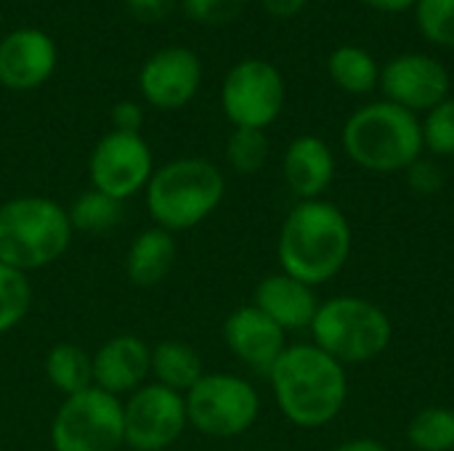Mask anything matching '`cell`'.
<instances>
[{
  "label": "cell",
  "mask_w": 454,
  "mask_h": 451,
  "mask_svg": "<svg viewBox=\"0 0 454 451\" xmlns=\"http://www.w3.org/2000/svg\"><path fill=\"white\" fill-rule=\"evenodd\" d=\"M223 340L239 362L266 375L287 348L285 330L255 306H242L229 314L223 322Z\"/></svg>",
  "instance_id": "obj_15"
},
{
  "label": "cell",
  "mask_w": 454,
  "mask_h": 451,
  "mask_svg": "<svg viewBox=\"0 0 454 451\" xmlns=\"http://www.w3.org/2000/svg\"><path fill=\"white\" fill-rule=\"evenodd\" d=\"M186 420L194 431L213 439L247 433L261 415L258 391L237 375H202L184 396Z\"/></svg>",
  "instance_id": "obj_7"
},
{
  "label": "cell",
  "mask_w": 454,
  "mask_h": 451,
  "mask_svg": "<svg viewBox=\"0 0 454 451\" xmlns=\"http://www.w3.org/2000/svg\"><path fill=\"white\" fill-rule=\"evenodd\" d=\"M333 451H391L383 441H375V439H354V441H346L340 444L338 449Z\"/></svg>",
  "instance_id": "obj_35"
},
{
  "label": "cell",
  "mask_w": 454,
  "mask_h": 451,
  "mask_svg": "<svg viewBox=\"0 0 454 451\" xmlns=\"http://www.w3.org/2000/svg\"><path fill=\"white\" fill-rule=\"evenodd\" d=\"M245 5L247 0H181L184 13L207 27H221L234 21L245 11Z\"/></svg>",
  "instance_id": "obj_29"
},
{
  "label": "cell",
  "mask_w": 454,
  "mask_h": 451,
  "mask_svg": "<svg viewBox=\"0 0 454 451\" xmlns=\"http://www.w3.org/2000/svg\"><path fill=\"white\" fill-rule=\"evenodd\" d=\"M69 242V213L59 202L27 194L0 205V263L27 274L56 263Z\"/></svg>",
  "instance_id": "obj_5"
},
{
  "label": "cell",
  "mask_w": 454,
  "mask_h": 451,
  "mask_svg": "<svg viewBox=\"0 0 454 451\" xmlns=\"http://www.w3.org/2000/svg\"><path fill=\"white\" fill-rule=\"evenodd\" d=\"M415 16L428 43L454 48V0H418Z\"/></svg>",
  "instance_id": "obj_27"
},
{
  "label": "cell",
  "mask_w": 454,
  "mask_h": 451,
  "mask_svg": "<svg viewBox=\"0 0 454 451\" xmlns=\"http://www.w3.org/2000/svg\"><path fill=\"white\" fill-rule=\"evenodd\" d=\"M327 72L333 82L354 96L372 93L380 85V66L367 48L359 45H340L327 58Z\"/></svg>",
  "instance_id": "obj_21"
},
{
  "label": "cell",
  "mask_w": 454,
  "mask_h": 451,
  "mask_svg": "<svg viewBox=\"0 0 454 451\" xmlns=\"http://www.w3.org/2000/svg\"><path fill=\"white\" fill-rule=\"evenodd\" d=\"M423 146L439 157H454V98H444L426 114Z\"/></svg>",
  "instance_id": "obj_28"
},
{
  "label": "cell",
  "mask_w": 454,
  "mask_h": 451,
  "mask_svg": "<svg viewBox=\"0 0 454 451\" xmlns=\"http://www.w3.org/2000/svg\"><path fill=\"white\" fill-rule=\"evenodd\" d=\"M112 125L120 133H141L144 125V109L136 101H120L112 106Z\"/></svg>",
  "instance_id": "obj_32"
},
{
  "label": "cell",
  "mask_w": 454,
  "mask_h": 451,
  "mask_svg": "<svg viewBox=\"0 0 454 451\" xmlns=\"http://www.w3.org/2000/svg\"><path fill=\"white\" fill-rule=\"evenodd\" d=\"M407 181L415 191L420 194H434L442 189V170L434 165V162H426V159H418L415 165L407 167Z\"/></svg>",
  "instance_id": "obj_30"
},
{
  "label": "cell",
  "mask_w": 454,
  "mask_h": 451,
  "mask_svg": "<svg viewBox=\"0 0 454 451\" xmlns=\"http://www.w3.org/2000/svg\"><path fill=\"white\" fill-rule=\"evenodd\" d=\"M130 451H136V449H130Z\"/></svg>",
  "instance_id": "obj_37"
},
{
  "label": "cell",
  "mask_w": 454,
  "mask_h": 451,
  "mask_svg": "<svg viewBox=\"0 0 454 451\" xmlns=\"http://www.w3.org/2000/svg\"><path fill=\"white\" fill-rule=\"evenodd\" d=\"M56 43L48 32L21 27L0 40V85L11 90H35L56 69Z\"/></svg>",
  "instance_id": "obj_14"
},
{
  "label": "cell",
  "mask_w": 454,
  "mask_h": 451,
  "mask_svg": "<svg viewBox=\"0 0 454 451\" xmlns=\"http://www.w3.org/2000/svg\"><path fill=\"white\" fill-rule=\"evenodd\" d=\"M32 306V287L27 274L0 263V335L21 324Z\"/></svg>",
  "instance_id": "obj_25"
},
{
  "label": "cell",
  "mask_w": 454,
  "mask_h": 451,
  "mask_svg": "<svg viewBox=\"0 0 454 451\" xmlns=\"http://www.w3.org/2000/svg\"><path fill=\"white\" fill-rule=\"evenodd\" d=\"M282 173L301 199H322L335 178V157L319 136H298L282 159Z\"/></svg>",
  "instance_id": "obj_18"
},
{
  "label": "cell",
  "mask_w": 454,
  "mask_h": 451,
  "mask_svg": "<svg viewBox=\"0 0 454 451\" xmlns=\"http://www.w3.org/2000/svg\"><path fill=\"white\" fill-rule=\"evenodd\" d=\"M253 306L263 311L271 322H277L285 332L311 330V322L319 311V300L314 287L303 284L301 279L279 271L269 274L258 282Z\"/></svg>",
  "instance_id": "obj_17"
},
{
  "label": "cell",
  "mask_w": 454,
  "mask_h": 451,
  "mask_svg": "<svg viewBox=\"0 0 454 451\" xmlns=\"http://www.w3.org/2000/svg\"><path fill=\"white\" fill-rule=\"evenodd\" d=\"M380 90L386 101L407 112H431L450 98V72L426 53H402L380 69Z\"/></svg>",
  "instance_id": "obj_12"
},
{
  "label": "cell",
  "mask_w": 454,
  "mask_h": 451,
  "mask_svg": "<svg viewBox=\"0 0 454 451\" xmlns=\"http://www.w3.org/2000/svg\"><path fill=\"white\" fill-rule=\"evenodd\" d=\"M88 167L96 191L125 202L128 197L146 189L154 173V159L141 133L112 130L96 144Z\"/></svg>",
  "instance_id": "obj_11"
},
{
  "label": "cell",
  "mask_w": 454,
  "mask_h": 451,
  "mask_svg": "<svg viewBox=\"0 0 454 451\" xmlns=\"http://www.w3.org/2000/svg\"><path fill=\"white\" fill-rule=\"evenodd\" d=\"M202 82L200 56L186 45H168L152 53L138 72L141 96L157 109L186 106Z\"/></svg>",
  "instance_id": "obj_13"
},
{
  "label": "cell",
  "mask_w": 454,
  "mask_h": 451,
  "mask_svg": "<svg viewBox=\"0 0 454 451\" xmlns=\"http://www.w3.org/2000/svg\"><path fill=\"white\" fill-rule=\"evenodd\" d=\"M343 149L370 173H399L420 159L423 125L391 101H372L346 120Z\"/></svg>",
  "instance_id": "obj_3"
},
{
  "label": "cell",
  "mask_w": 454,
  "mask_h": 451,
  "mask_svg": "<svg viewBox=\"0 0 454 451\" xmlns=\"http://www.w3.org/2000/svg\"><path fill=\"white\" fill-rule=\"evenodd\" d=\"M221 106L234 128L266 130L285 106V77L263 58H242L221 85Z\"/></svg>",
  "instance_id": "obj_9"
},
{
  "label": "cell",
  "mask_w": 454,
  "mask_h": 451,
  "mask_svg": "<svg viewBox=\"0 0 454 451\" xmlns=\"http://www.w3.org/2000/svg\"><path fill=\"white\" fill-rule=\"evenodd\" d=\"M0 21H3V5H0Z\"/></svg>",
  "instance_id": "obj_36"
},
{
  "label": "cell",
  "mask_w": 454,
  "mask_h": 451,
  "mask_svg": "<svg viewBox=\"0 0 454 451\" xmlns=\"http://www.w3.org/2000/svg\"><path fill=\"white\" fill-rule=\"evenodd\" d=\"M306 3L309 0H261L266 13H271L274 19H293L306 8Z\"/></svg>",
  "instance_id": "obj_33"
},
{
  "label": "cell",
  "mask_w": 454,
  "mask_h": 451,
  "mask_svg": "<svg viewBox=\"0 0 454 451\" xmlns=\"http://www.w3.org/2000/svg\"><path fill=\"white\" fill-rule=\"evenodd\" d=\"M226 159L242 175L258 173L269 159L266 133L255 128H234V133L226 141Z\"/></svg>",
  "instance_id": "obj_26"
},
{
  "label": "cell",
  "mask_w": 454,
  "mask_h": 451,
  "mask_svg": "<svg viewBox=\"0 0 454 451\" xmlns=\"http://www.w3.org/2000/svg\"><path fill=\"white\" fill-rule=\"evenodd\" d=\"M311 335L314 346L343 367L367 364L391 346L394 324L378 303L356 295H340L319 306L311 322Z\"/></svg>",
  "instance_id": "obj_6"
},
{
  "label": "cell",
  "mask_w": 454,
  "mask_h": 451,
  "mask_svg": "<svg viewBox=\"0 0 454 451\" xmlns=\"http://www.w3.org/2000/svg\"><path fill=\"white\" fill-rule=\"evenodd\" d=\"M152 375L160 385L184 396L205 372L202 359L192 346L184 340H162L157 348H152Z\"/></svg>",
  "instance_id": "obj_20"
},
{
  "label": "cell",
  "mask_w": 454,
  "mask_h": 451,
  "mask_svg": "<svg viewBox=\"0 0 454 451\" xmlns=\"http://www.w3.org/2000/svg\"><path fill=\"white\" fill-rule=\"evenodd\" d=\"M223 173L200 157H181L152 173L146 183V207L165 231H186L207 221L223 202Z\"/></svg>",
  "instance_id": "obj_4"
},
{
  "label": "cell",
  "mask_w": 454,
  "mask_h": 451,
  "mask_svg": "<svg viewBox=\"0 0 454 451\" xmlns=\"http://www.w3.org/2000/svg\"><path fill=\"white\" fill-rule=\"evenodd\" d=\"M176 263V239L170 231L154 226V229H144L128 255H125V271L128 279L136 287H154L160 284Z\"/></svg>",
  "instance_id": "obj_19"
},
{
  "label": "cell",
  "mask_w": 454,
  "mask_h": 451,
  "mask_svg": "<svg viewBox=\"0 0 454 451\" xmlns=\"http://www.w3.org/2000/svg\"><path fill=\"white\" fill-rule=\"evenodd\" d=\"M362 3L375 8V11H383V13H402V11L415 8L418 0H362Z\"/></svg>",
  "instance_id": "obj_34"
},
{
  "label": "cell",
  "mask_w": 454,
  "mask_h": 451,
  "mask_svg": "<svg viewBox=\"0 0 454 451\" xmlns=\"http://www.w3.org/2000/svg\"><path fill=\"white\" fill-rule=\"evenodd\" d=\"M122 425L130 449L165 451L189 425L184 396L160 383L141 385L122 404Z\"/></svg>",
  "instance_id": "obj_10"
},
{
  "label": "cell",
  "mask_w": 454,
  "mask_h": 451,
  "mask_svg": "<svg viewBox=\"0 0 454 451\" xmlns=\"http://www.w3.org/2000/svg\"><path fill=\"white\" fill-rule=\"evenodd\" d=\"M67 213H69L72 231L104 234V231H112L122 221V202L90 189V191H82Z\"/></svg>",
  "instance_id": "obj_24"
},
{
  "label": "cell",
  "mask_w": 454,
  "mask_h": 451,
  "mask_svg": "<svg viewBox=\"0 0 454 451\" xmlns=\"http://www.w3.org/2000/svg\"><path fill=\"white\" fill-rule=\"evenodd\" d=\"M152 372V351L136 335L106 340L93 356V385L104 393L122 396L138 391Z\"/></svg>",
  "instance_id": "obj_16"
},
{
  "label": "cell",
  "mask_w": 454,
  "mask_h": 451,
  "mask_svg": "<svg viewBox=\"0 0 454 451\" xmlns=\"http://www.w3.org/2000/svg\"><path fill=\"white\" fill-rule=\"evenodd\" d=\"M277 255L285 274L309 287L325 284L351 258V223L327 199H301L282 223Z\"/></svg>",
  "instance_id": "obj_2"
},
{
  "label": "cell",
  "mask_w": 454,
  "mask_h": 451,
  "mask_svg": "<svg viewBox=\"0 0 454 451\" xmlns=\"http://www.w3.org/2000/svg\"><path fill=\"white\" fill-rule=\"evenodd\" d=\"M45 375L64 396L93 388V356L74 343H56L45 359Z\"/></svg>",
  "instance_id": "obj_22"
},
{
  "label": "cell",
  "mask_w": 454,
  "mask_h": 451,
  "mask_svg": "<svg viewBox=\"0 0 454 451\" xmlns=\"http://www.w3.org/2000/svg\"><path fill=\"white\" fill-rule=\"evenodd\" d=\"M53 451H120L125 447L122 401L101 388L67 396L51 425Z\"/></svg>",
  "instance_id": "obj_8"
},
{
  "label": "cell",
  "mask_w": 454,
  "mask_h": 451,
  "mask_svg": "<svg viewBox=\"0 0 454 451\" xmlns=\"http://www.w3.org/2000/svg\"><path fill=\"white\" fill-rule=\"evenodd\" d=\"M125 8L136 21L154 24L168 19V13L176 8V0H125Z\"/></svg>",
  "instance_id": "obj_31"
},
{
  "label": "cell",
  "mask_w": 454,
  "mask_h": 451,
  "mask_svg": "<svg viewBox=\"0 0 454 451\" xmlns=\"http://www.w3.org/2000/svg\"><path fill=\"white\" fill-rule=\"evenodd\" d=\"M269 377L279 412L298 428L333 423L348 399L346 367L314 343L287 346Z\"/></svg>",
  "instance_id": "obj_1"
},
{
  "label": "cell",
  "mask_w": 454,
  "mask_h": 451,
  "mask_svg": "<svg viewBox=\"0 0 454 451\" xmlns=\"http://www.w3.org/2000/svg\"><path fill=\"white\" fill-rule=\"evenodd\" d=\"M407 441L418 451H454V409H420L407 425Z\"/></svg>",
  "instance_id": "obj_23"
}]
</instances>
